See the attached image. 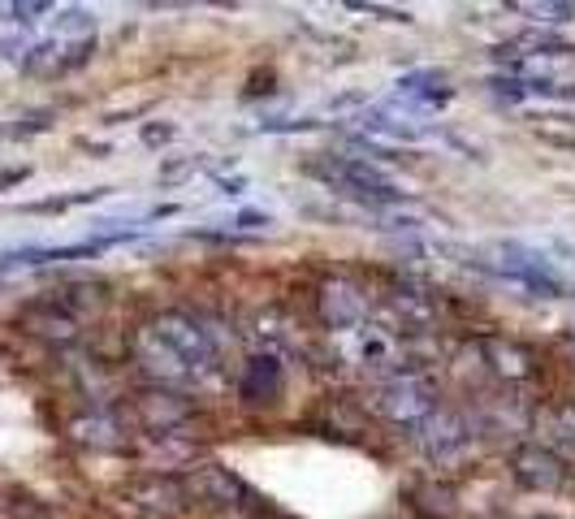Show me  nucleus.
Segmentation results:
<instances>
[{
    "instance_id": "f03ea898",
    "label": "nucleus",
    "mask_w": 575,
    "mask_h": 519,
    "mask_svg": "<svg viewBox=\"0 0 575 519\" xmlns=\"http://www.w3.org/2000/svg\"><path fill=\"white\" fill-rule=\"evenodd\" d=\"M148 329H152L191 373H204V368L217 360V342L208 338V329H204L200 321L182 316V312H165V316H156Z\"/></svg>"
},
{
    "instance_id": "7ed1b4c3",
    "label": "nucleus",
    "mask_w": 575,
    "mask_h": 519,
    "mask_svg": "<svg viewBox=\"0 0 575 519\" xmlns=\"http://www.w3.org/2000/svg\"><path fill=\"white\" fill-rule=\"evenodd\" d=\"M381 416H389L394 425H424L433 416V390L420 377H394L381 394H376Z\"/></svg>"
},
{
    "instance_id": "20e7f679",
    "label": "nucleus",
    "mask_w": 575,
    "mask_h": 519,
    "mask_svg": "<svg viewBox=\"0 0 575 519\" xmlns=\"http://www.w3.org/2000/svg\"><path fill=\"white\" fill-rule=\"evenodd\" d=\"M320 316H324L329 329H342V334H346V329L363 325V316H368V299L359 295L355 282L333 277V282L320 286Z\"/></svg>"
},
{
    "instance_id": "6e6552de",
    "label": "nucleus",
    "mask_w": 575,
    "mask_h": 519,
    "mask_svg": "<svg viewBox=\"0 0 575 519\" xmlns=\"http://www.w3.org/2000/svg\"><path fill=\"white\" fill-rule=\"evenodd\" d=\"M191 490L200 494V498H208V503H217V507H247V503H256V494L230 472V468H221V464H208V468H200L195 472V481H191Z\"/></svg>"
},
{
    "instance_id": "412c9836",
    "label": "nucleus",
    "mask_w": 575,
    "mask_h": 519,
    "mask_svg": "<svg viewBox=\"0 0 575 519\" xmlns=\"http://www.w3.org/2000/svg\"><path fill=\"white\" fill-rule=\"evenodd\" d=\"M239 225H269V217H256V212H243Z\"/></svg>"
},
{
    "instance_id": "9d476101",
    "label": "nucleus",
    "mask_w": 575,
    "mask_h": 519,
    "mask_svg": "<svg viewBox=\"0 0 575 519\" xmlns=\"http://www.w3.org/2000/svg\"><path fill=\"white\" fill-rule=\"evenodd\" d=\"M22 321L35 329V334H43V338H56V342H69L74 334H78V321L56 303V299H43V303H30L26 312H22Z\"/></svg>"
},
{
    "instance_id": "1a4fd4ad",
    "label": "nucleus",
    "mask_w": 575,
    "mask_h": 519,
    "mask_svg": "<svg viewBox=\"0 0 575 519\" xmlns=\"http://www.w3.org/2000/svg\"><path fill=\"white\" fill-rule=\"evenodd\" d=\"M239 394L247 403H278V394H282V364L273 355H252L247 368H243Z\"/></svg>"
},
{
    "instance_id": "f8f14e48",
    "label": "nucleus",
    "mask_w": 575,
    "mask_h": 519,
    "mask_svg": "<svg viewBox=\"0 0 575 519\" xmlns=\"http://www.w3.org/2000/svg\"><path fill=\"white\" fill-rule=\"evenodd\" d=\"M485 360L494 364V373H502V377H511V381H524V377H533V355H528L520 342L485 338Z\"/></svg>"
},
{
    "instance_id": "39448f33",
    "label": "nucleus",
    "mask_w": 575,
    "mask_h": 519,
    "mask_svg": "<svg viewBox=\"0 0 575 519\" xmlns=\"http://www.w3.org/2000/svg\"><path fill=\"white\" fill-rule=\"evenodd\" d=\"M511 472H515L520 485H528V490H537V494H550V490H559V485L567 481L563 459H559L554 451H546V446H520V451L511 455Z\"/></svg>"
},
{
    "instance_id": "4468645a",
    "label": "nucleus",
    "mask_w": 575,
    "mask_h": 519,
    "mask_svg": "<svg viewBox=\"0 0 575 519\" xmlns=\"http://www.w3.org/2000/svg\"><path fill=\"white\" fill-rule=\"evenodd\" d=\"M143 412H148V420H152L161 433H169L174 425L187 420V407L174 403V394H148V399H143Z\"/></svg>"
},
{
    "instance_id": "ddd939ff",
    "label": "nucleus",
    "mask_w": 575,
    "mask_h": 519,
    "mask_svg": "<svg viewBox=\"0 0 575 519\" xmlns=\"http://www.w3.org/2000/svg\"><path fill=\"white\" fill-rule=\"evenodd\" d=\"M463 442H468L463 420H455V416H429V420H424V451H429L433 459H446V455L459 451Z\"/></svg>"
},
{
    "instance_id": "aec40b11",
    "label": "nucleus",
    "mask_w": 575,
    "mask_h": 519,
    "mask_svg": "<svg viewBox=\"0 0 575 519\" xmlns=\"http://www.w3.org/2000/svg\"><path fill=\"white\" fill-rule=\"evenodd\" d=\"M143 139H148V143H165V139H174V130H169V126H148Z\"/></svg>"
},
{
    "instance_id": "0eeeda50",
    "label": "nucleus",
    "mask_w": 575,
    "mask_h": 519,
    "mask_svg": "<svg viewBox=\"0 0 575 519\" xmlns=\"http://www.w3.org/2000/svg\"><path fill=\"white\" fill-rule=\"evenodd\" d=\"M135 360L143 364V373L148 377H156V381H165V386H182V381H195V373L152 334V329H139V338H135Z\"/></svg>"
},
{
    "instance_id": "dca6fc26",
    "label": "nucleus",
    "mask_w": 575,
    "mask_h": 519,
    "mask_svg": "<svg viewBox=\"0 0 575 519\" xmlns=\"http://www.w3.org/2000/svg\"><path fill=\"white\" fill-rule=\"evenodd\" d=\"M520 13H533V17H541V22H567L575 17L572 4H515Z\"/></svg>"
},
{
    "instance_id": "9b49d317",
    "label": "nucleus",
    "mask_w": 575,
    "mask_h": 519,
    "mask_svg": "<svg viewBox=\"0 0 575 519\" xmlns=\"http://www.w3.org/2000/svg\"><path fill=\"white\" fill-rule=\"evenodd\" d=\"M130 498H135L139 507H148V511H165V516H178V511L187 507V494H182L174 481H165V477H148V481L130 485Z\"/></svg>"
},
{
    "instance_id": "f257e3e1",
    "label": "nucleus",
    "mask_w": 575,
    "mask_h": 519,
    "mask_svg": "<svg viewBox=\"0 0 575 519\" xmlns=\"http://www.w3.org/2000/svg\"><path fill=\"white\" fill-rule=\"evenodd\" d=\"M307 173L320 178L329 191H337L346 199H359L368 208H389L407 195L385 169H376L372 160H359V156H324V160H311Z\"/></svg>"
},
{
    "instance_id": "a211bd4d",
    "label": "nucleus",
    "mask_w": 575,
    "mask_h": 519,
    "mask_svg": "<svg viewBox=\"0 0 575 519\" xmlns=\"http://www.w3.org/2000/svg\"><path fill=\"white\" fill-rule=\"evenodd\" d=\"M74 429H78V438H82V442L113 446V438H108V433H113V425H108V420H82V425H74Z\"/></svg>"
},
{
    "instance_id": "423d86ee",
    "label": "nucleus",
    "mask_w": 575,
    "mask_h": 519,
    "mask_svg": "<svg viewBox=\"0 0 575 519\" xmlns=\"http://www.w3.org/2000/svg\"><path fill=\"white\" fill-rule=\"evenodd\" d=\"M346 355H350L359 368H372V373L398 368V342H394L385 329H372V325L346 329Z\"/></svg>"
},
{
    "instance_id": "6ab92c4d",
    "label": "nucleus",
    "mask_w": 575,
    "mask_h": 519,
    "mask_svg": "<svg viewBox=\"0 0 575 519\" xmlns=\"http://www.w3.org/2000/svg\"><path fill=\"white\" fill-rule=\"evenodd\" d=\"M48 117H52V113H30V117H26L13 134H35V130H48Z\"/></svg>"
},
{
    "instance_id": "2eb2a0df",
    "label": "nucleus",
    "mask_w": 575,
    "mask_h": 519,
    "mask_svg": "<svg viewBox=\"0 0 575 519\" xmlns=\"http://www.w3.org/2000/svg\"><path fill=\"white\" fill-rule=\"evenodd\" d=\"M546 438L563 442V446H575V407H559L546 416Z\"/></svg>"
},
{
    "instance_id": "4be33fe9",
    "label": "nucleus",
    "mask_w": 575,
    "mask_h": 519,
    "mask_svg": "<svg viewBox=\"0 0 575 519\" xmlns=\"http://www.w3.org/2000/svg\"><path fill=\"white\" fill-rule=\"evenodd\" d=\"M0 139H4V130H0Z\"/></svg>"
},
{
    "instance_id": "f3484780",
    "label": "nucleus",
    "mask_w": 575,
    "mask_h": 519,
    "mask_svg": "<svg viewBox=\"0 0 575 519\" xmlns=\"http://www.w3.org/2000/svg\"><path fill=\"white\" fill-rule=\"evenodd\" d=\"M100 191H82V195H65V199H43V204H26V212H65V208H74V204H87V199H95Z\"/></svg>"
}]
</instances>
